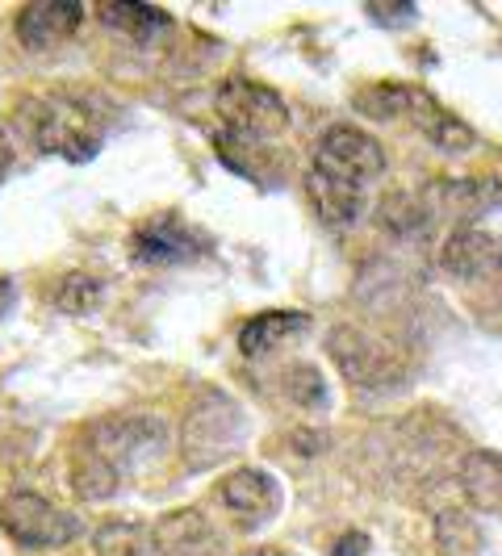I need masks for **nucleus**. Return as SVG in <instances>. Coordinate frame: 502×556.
<instances>
[{
    "label": "nucleus",
    "mask_w": 502,
    "mask_h": 556,
    "mask_svg": "<svg viewBox=\"0 0 502 556\" xmlns=\"http://www.w3.org/2000/svg\"><path fill=\"white\" fill-rule=\"evenodd\" d=\"M167 447V422L160 415H105L92 418L72 452V490L84 502L113 498L142 460Z\"/></svg>",
    "instance_id": "f257e3e1"
},
{
    "label": "nucleus",
    "mask_w": 502,
    "mask_h": 556,
    "mask_svg": "<svg viewBox=\"0 0 502 556\" xmlns=\"http://www.w3.org/2000/svg\"><path fill=\"white\" fill-rule=\"evenodd\" d=\"M289 135V110L273 88L226 80L214 92V147L239 176L260 180V167L277 164V142Z\"/></svg>",
    "instance_id": "f03ea898"
},
{
    "label": "nucleus",
    "mask_w": 502,
    "mask_h": 556,
    "mask_svg": "<svg viewBox=\"0 0 502 556\" xmlns=\"http://www.w3.org/2000/svg\"><path fill=\"white\" fill-rule=\"evenodd\" d=\"M26 130L42 155H55L67 164H88L105 142L110 110L101 105V97L51 92V97H38L26 110Z\"/></svg>",
    "instance_id": "7ed1b4c3"
},
{
    "label": "nucleus",
    "mask_w": 502,
    "mask_h": 556,
    "mask_svg": "<svg viewBox=\"0 0 502 556\" xmlns=\"http://www.w3.org/2000/svg\"><path fill=\"white\" fill-rule=\"evenodd\" d=\"M327 356L343 372V381L364 393H390L411 381V364L398 352V343L361 327H335L327 334Z\"/></svg>",
    "instance_id": "20e7f679"
},
{
    "label": "nucleus",
    "mask_w": 502,
    "mask_h": 556,
    "mask_svg": "<svg viewBox=\"0 0 502 556\" xmlns=\"http://www.w3.org/2000/svg\"><path fill=\"white\" fill-rule=\"evenodd\" d=\"M243 431H248V415L235 397H226V393L201 397L180 427V456H185L189 473H205L218 460H226L243 444Z\"/></svg>",
    "instance_id": "39448f33"
},
{
    "label": "nucleus",
    "mask_w": 502,
    "mask_h": 556,
    "mask_svg": "<svg viewBox=\"0 0 502 556\" xmlns=\"http://www.w3.org/2000/svg\"><path fill=\"white\" fill-rule=\"evenodd\" d=\"M0 531H4L17 548L42 553V548H63V544H72V540L80 535V519H76L72 510L55 506L51 498H42V494L17 490V494H9V498L0 502Z\"/></svg>",
    "instance_id": "423d86ee"
},
{
    "label": "nucleus",
    "mask_w": 502,
    "mask_h": 556,
    "mask_svg": "<svg viewBox=\"0 0 502 556\" xmlns=\"http://www.w3.org/2000/svg\"><path fill=\"white\" fill-rule=\"evenodd\" d=\"M310 167L327 172L335 180L373 189L386 176V147L373 135L356 130V126H331V130H323V139L314 147V164Z\"/></svg>",
    "instance_id": "0eeeda50"
},
{
    "label": "nucleus",
    "mask_w": 502,
    "mask_h": 556,
    "mask_svg": "<svg viewBox=\"0 0 502 556\" xmlns=\"http://www.w3.org/2000/svg\"><path fill=\"white\" fill-rule=\"evenodd\" d=\"M214 498L223 502L226 519L235 523L239 531H260L268 519H277L280 502V481L264 469H235L218 481Z\"/></svg>",
    "instance_id": "6e6552de"
},
{
    "label": "nucleus",
    "mask_w": 502,
    "mask_h": 556,
    "mask_svg": "<svg viewBox=\"0 0 502 556\" xmlns=\"http://www.w3.org/2000/svg\"><path fill=\"white\" fill-rule=\"evenodd\" d=\"M210 251V239L189 226L180 214H155L151 223H142L130 239V255L151 268H172V264H189L197 255Z\"/></svg>",
    "instance_id": "1a4fd4ad"
},
{
    "label": "nucleus",
    "mask_w": 502,
    "mask_h": 556,
    "mask_svg": "<svg viewBox=\"0 0 502 556\" xmlns=\"http://www.w3.org/2000/svg\"><path fill=\"white\" fill-rule=\"evenodd\" d=\"M440 268L452 280H490L502 273V239L481 226L452 230L440 248Z\"/></svg>",
    "instance_id": "9d476101"
},
{
    "label": "nucleus",
    "mask_w": 502,
    "mask_h": 556,
    "mask_svg": "<svg viewBox=\"0 0 502 556\" xmlns=\"http://www.w3.org/2000/svg\"><path fill=\"white\" fill-rule=\"evenodd\" d=\"M84 22V4L72 0H34L17 13V42L26 51H55Z\"/></svg>",
    "instance_id": "9b49d317"
},
{
    "label": "nucleus",
    "mask_w": 502,
    "mask_h": 556,
    "mask_svg": "<svg viewBox=\"0 0 502 556\" xmlns=\"http://www.w3.org/2000/svg\"><path fill=\"white\" fill-rule=\"evenodd\" d=\"M402 122H411L423 139L431 142V147H440V151H448V155H465V151L477 147L474 130H469L461 117H452V113H448L431 92H423V88H411V101H406Z\"/></svg>",
    "instance_id": "f8f14e48"
},
{
    "label": "nucleus",
    "mask_w": 502,
    "mask_h": 556,
    "mask_svg": "<svg viewBox=\"0 0 502 556\" xmlns=\"http://www.w3.org/2000/svg\"><path fill=\"white\" fill-rule=\"evenodd\" d=\"M306 197L318 214V223L327 230H352L368 210V189L361 185H348V180H335L327 172L310 167L306 172Z\"/></svg>",
    "instance_id": "ddd939ff"
},
{
    "label": "nucleus",
    "mask_w": 502,
    "mask_h": 556,
    "mask_svg": "<svg viewBox=\"0 0 502 556\" xmlns=\"http://www.w3.org/2000/svg\"><path fill=\"white\" fill-rule=\"evenodd\" d=\"M151 548L160 556H214L218 531L205 523L201 510H172L151 531Z\"/></svg>",
    "instance_id": "4468645a"
},
{
    "label": "nucleus",
    "mask_w": 502,
    "mask_h": 556,
    "mask_svg": "<svg viewBox=\"0 0 502 556\" xmlns=\"http://www.w3.org/2000/svg\"><path fill=\"white\" fill-rule=\"evenodd\" d=\"M306 331H310V314H302V309H268V314H255L251 323H243L239 352L248 361H264V356L280 352L285 343L302 339Z\"/></svg>",
    "instance_id": "2eb2a0df"
},
{
    "label": "nucleus",
    "mask_w": 502,
    "mask_h": 556,
    "mask_svg": "<svg viewBox=\"0 0 502 556\" xmlns=\"http://www.w3.org/2000/svg\"><path fill=\"white\" fill-rule=\"evenodd\" d=\"M456 481H461V494L474 502L477 510L502 515V452H486V447L469 452L456 469Z\"/></svg>",
    "instance_id": "dca6fc26"
},
{
    "label": "nucleus",
    "mask_w": 502,
    "mask_h": 556,
    "mask_svg": "<svg viewBox=\"0 0 502 556\" xmlns=\"http://www.w3.org/2000/svg\"><path fill=\"white\" fill-rule=\"evenodd\" d=\"M97 17H101V26L110 29V34H122V38H130V42H155L167 26H172V17H167L164 9H147V4H130V0H117V4H101L97 9Z\"/></svg>",
    "instance_id": "f3484780"
},
{
    "label": "nucleus",
    "mask_w": 502,
    "mask_h": 556,
    "mask_svg": "<svg viewBox=\"0 0 502 556\" xmlns=\"http://www.w3.org/2000/svg\"><path fill=\"white\" fill-rule=\"evenodd\" d=\"M436 553L440 556H486V535L469 510L448 506L436 515Z\"/></svg>",
    "instance_id": "a211bd4d"
},
{
    "label": "nucleus",
    "mask_w": 502,
    "mask_h": 556,
    "mask_svg": "<svg viewBox=\"0 0 502 556\" xmlns=\"http://www.w3.org/2000/svg\"><path fill=\"white\" fill-rule=\"evenodd\" d=\"M97 556H151V531L135 519H105L92 531Z\"/></svg>",
    "instance_id": "6ab92c4d"
},
{
    "label": "nucleus",
    "mask_w": 502,
    "mask_h": 556,
    "mask_svg": "<svg viewBox=\"0 0 502 556\" xmlns=\"http://www.w3.org/2000/svg\"><path fill=\"white\" fill-rule=\"evenodd\" d=\"M280 386H285V397L293 406H302V410H327V402H331L327 381H323V372L314 364H293Z\"/></svg>",
    "instance_id": "aec40b11"
},
{
    "label": "nucleus",
    "mask_w": 502,
    "mask_h": 556,
    "mask_svg": "<svg viewBox=\"0 0 502 556\" xmlns=\"http://www.w3.org/2000/svg\"><path fill=\"white\" fill-rule=\"evenodd\" d=\"M105 302V285L97 277H84V273H72L55 285V306L63 314H92V309Z\"/></svg>",
    "instance_id": "412c9836"
},
{
    "label": "nucleus",
    "mask_w": 502,
    "mask_h": 556,
    "mask_svg": "<svg viewBox=\"0 0 502 556\" xmlns=\"http://www.w3.org/2000/svg\"><path fill=\"white\" fill-rule=\"evenodd\" d=\"M364 553H368V540H364L361 531H352V535H348V540L335 548V556H364Z\"/></svg>",
    "instance_id": "4be33fe9"
},
{
    "label": "nucleus",
    "mask_w": 502,
    "mask_h": 556,
    "mask_svg": "<svg viewBox=\"0 0 502 556\" xmlns=\"http://www.w3.org/2000/svg\"><path fill=\"white\" fill-rule=\"evenodd\" d=\"M13 302H17V289H13V280L0 277V318L13 309Z\"/></svg>",
    "instance_id": "5701e85b"
},
{
    "label": "nucleus",
    "mask_w": 502,
    "mask_h": 556,
    "mask_svg": "<svg viewBox=\"0 0 502 556\" xmlns=\"http://www.w3.org/2000/svg\"><path fill=\"white\" fill-rule=\"evenodd\" d=\"M243 556H293V553H285V548H251Z\"/></svg>",
    "instance_id": "b1692460"
}]
</instances>
